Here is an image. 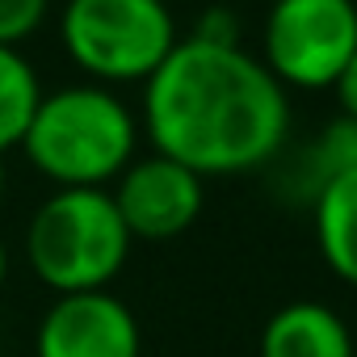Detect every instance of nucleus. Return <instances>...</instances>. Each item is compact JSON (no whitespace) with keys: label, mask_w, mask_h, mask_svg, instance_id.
<instances>
[{"label":"nucleus","mask_w":357,"mask_h":357,"mask_svg":"<svg viewBox=\"0 0 357 357\" xmlns=\"http://www.w3.org/2000/svg\"><path fill=\"white\" fill-rule=\"evenodd\" d=\"M143 336L135 311L109 294H59L34 336V357H139Z\"/></svg>","instance_id":"nucleus-7"},{"label":"nucleus","mask_w":357,"mask_h":357,"mask_svg":"<svg viewBox=\"0 0 357 357\" xmlns=\"http://www.w3.org/2000/svg\"><path fill=\"white\" fill-rule=\"evenodd\" d=\"M63 51L101 84L147 80L176 47L164 0H68L59 17Z\"/></svg>","instance_id":"nucleus-4"},{"label":"nucleus","mask_w":357,"mask_h":357,"mask_svg":"<svg viewBox=\"0 0 357 357\" xmlns=\"http://www.w3.org/2000/svg\"><path fill=\"white\" fill-rule=\"evenodd\" d=\"M315 244L324 265L357 286V168L332 176L315 194Z\"/></svg>","instance_id":"nucleus-9"},{"label":"nucleus","mask_w":357,"mask_h":357,"mask_svg":"<svg viewBox=\"0 0 357 357\" xmlns=\"http://www.w3.org/2000/svg\"><path fill=\"white\" fill-rule=\"evenodd\" d=\"M269 5H278V0H269Z\"/></svg>","instance_id":"nucleus-17"},{"label":"nucleus","mask_w":357,"mask_h":357,"mask_svg":"<svg viewBox=\"0 0 357 357\" xmlns=\"http://www.w3.org/2000/svg\"><path fill=\"white\" fill-rule=\"evenodd\" d=\"M109 198L130 240H176L198 223L206 190L198 172L151 151L118 172V190H109Z\"/></svg>","instance_id":"nucleus-6"},{"label":"nucleus","mask_w":357,"mask_h":357,"mask_svg":"<svg viewBox=\"0 0 357 357\" xmlns=\"http://www.w3.org/2000/svg\"><path fill=\"white\" fill-rule=\"evenodd\" d=\"M51 0H0V47H17L47 22Z\"/></svg>","instance_id":"nucleus-12"},{"label":"nucleus","mask_w":357,"mask_h":357,"mask_svg":"<svg viewBox=\"0 0 357 357\" xmlns=\"http://www.w3.org/2000/svg\"><path fill=\"white\" fill-rule=\"evenodd\" d=\"M43 101L38 72L30 68L17 47H0V155L9 147H22V135Z\"/></svg>","instance_id":"nucleus-10"},{"label":"nucleus","mask_w":357,"mask_h":357,"mask_svg":"<svg viewBox=\"0 0 357 357\" xmlns=\"http://www.w3.org/2000/svg\"><path fill=\"white\" fill-rule=\"evenodd\" d=\"M130 231L109 190H55L30 219L26 257L55 294L109 290L130 257Z\"/></svg>","instance_id":"nucleus-3"},{"label":"nucleus","mask_w":357,"mask_h":357,"mask_svg":"<svg viewBox=\"0 0 357 357\" xmlns=\"http://www.w3.org/2000/svg\"><path fill=\"white\" fill-rule=\"evenodd\" d=\"M0 202H5V155H0Z\"/></svg>","instance_id":"nucleus-16"},{"label":"nucleus","mask_w":357,"mask_h":357,"mask_svg":"<svg viewBox=\"0 0 357 357\" xmlns=\"http://www.w3.org/2000/svg\"><path fill=\"white\" fill-rule=\"evenodd\" d=\"M261 38V63L282 89H332L340 68L357 51V5L353 0H278L269 5Z\"/></svg>","instance_id":"nucleus-5"},{"label":"nucleus","mask_w":357,"mask_h":357,"mask_svg":"<svg viewBox=\"0 0 357 357\" xmlns=\"http://www.w3.org/2000/svg\"><path fill=\"white\" fill-rule=\"evenodd\" d=\"M5 273H9V252H5V244H0V286H5Z\"/></svg>","instance_id":"nucleus-15"},{"label":"nucleus","mask_w":357,"mask_h":357,"mask_svg":"<svg viewBox=\"0 0 357 357\" xmlns=\"http://www.w3.org/2000/svg\"><path fill=\"white\" fill-rule=\"evenodd\" d=\"M261 357H357L349 324L324 303H286L261 332Z\"/></svg>","instance_id":"nucleus-8"},{"label":"nucleus","mask_w":357,"mask_h":357,"mask_svg":"<svg viewBox=\"0 0 357 357\" xmlns=\"http://www.w3.org/2000/svg\"><path fill=\"white\" fill-rule=\"evenodd\" d=\"M332 93H336V101H340V118H353V122H357V51H353L349 63L340 68Z\"/></svg>","instance_id":"nucleus-14"},{"label":"nucleus","mask_w":357,"mask_h":357,"mask_svg":"<svg viewBox=\"0 0 357 357\" xmlns=\"http://www.w3.org/2000/svg\"><path fill=\"white\" fill-rule=\"evenodd\" d=\"M357 168V122L353 118H332L307 147V172H311V198L319 185H328L332 176Z\"/></svg>","instance_id":"nucleus-11"},{"label":"nucleus","mask_w":357,"mask_h":357,"mask_svg":"<svg viewBox=\"0 0 357 357\" xmlns=\"http://www.w3.org/2000/svg\"><path fill=\"white\" fill-rule=\"evenodd\" d=\"M190 38H202V43H240V26L227 9H206L198 17V30Z\"/></svg>","instance_id":"nucleus-13"},{"label":"nucleus","mask_w":357,"mask_h":357,"mask_svg":"<svg viewBox=\"0 0 357 357\" xmlns=\"http://www.w3.org/2000/svg\"><path fill=\"white\" fill-rule=\"evenodd\" d=\"M139 122L105 84H63L43 93L22 151L59 190H105L135 160Z\"/></svg>","instance_id":"nucleus-2"},{"label":"nucleus","mask_w":357,"mask_h":357,"mask_svg":"<svg viewBox=\"0 0 357 357\" xmlns=\"http://www.w3.org/2000/svg\"><path fill=\"white\" fill-rule=\"evenodd\" d=\"M143 126L155 155L206 176L269 164L290 135V97L240 43L176 38L143 80Z\"/></svg>","instance_id":"nucleus-1"}]
</instances>
